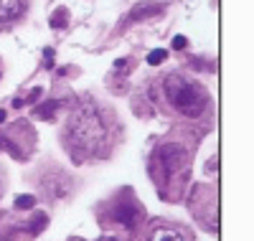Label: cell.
Returning <instances> with one entry per match:
<instances>
[{"label": "cell", "mask_w": 254, "mask_h": 241, "mask_svg": "<svg viewBox=\"0 0 254 241\" xmlns=\"http://www.w3.org/2000/svg\"><path fill=\"white\" fill-rule=\"evenodd\" d=\"M110 137H112V120L97 102H81L71 112L61 135L64 147L69 150V155L76 163L104 155Z\"/></svg>", "instance_id": "obj_1"}, {"label": "cell", "mask_w": 254, "mask_h": 241, "mask_svg": "<svg viewBox=\"0 0 254 241\" xmlns=\"http://www.w3.org/2000/svg\"><path fill=\"white\" fill-rule=\"evenodd\" d=\"M153 97L168 115L181 117L186 122L201 120L211 107L208 89L198 79L188 76L183 71H171V74H163L160 79H155Z\"/></svg>", "instance_id": "obj_2"}, {"label": "cell", "mask_w": 254, "mask_h": 241, "mask_svg": "<svg viewBox=\"0 0 254 241\" xmlns=\"http://www.w3.org/2000/svg\"><path fill=\"white\" fill-rule=\"evenodd\" d=\"M188 170H190V163H188L186 140L165 137L163 142L155 145L153 155H150V175L160 188L168 185V183H176Z\"/></svg>", "instance_id": "obj_3"}, {"label": "cell", "mask_w": 254, "mask_h": 241, "mask_svg": "<svg viewBox=\"0 0 254 241\" xmlns=\"http://www.w3.org/2000/svg\"><path fill=\"white\" fill-rule=\"evenodd\" d=\"M33 127L26 122V120H20L15 124H10L3 135H0V147L8 150L10 155L15 160H26L31 155V150H33Z\"/></svg>", "instance_id": "obj_4"}, {"label": "cell", "mask_w": 254, "mask_h": 241, "mask_svg": "<svg viewBox=\"0 0 254 241\" xmlns=\"http://www.w3.org/2000/svg\"><path fill=\"white\" fill-rule=\"evenodd\" d=\"M110 221L117 224V226H122V229H127V231L137 229V224H140V206H137V201H127L125 198V201L112 203Z\"/></svg>", "instance_id": "obj_5"}, {"label": "cell", "mask_w": 254, "mask_h": 241, "mask_svg": "<svg viewBox=\"0 0 254 241\" xmlns=\"http://www.w3.org/2000/svg\"><path fill=\"white\" fill-rule=\"evenodd\" d=\"M31 8V0H0V31L15 26Z\"/></svg>", "instance_id": "obj_6"}, {"label": "cell", "mask_w": 254, "mask_h": 241, "mask_svg": "<svg viewBox=\"0 0 254 241\" xmlns=\"http://www.w3.org/2000/svg\"><path fill=\"white\" fill-rule=\"evenodd\" d=\"M147 241H186V239L173 226H158V229H153V234H150V239H147Z\"/></svg>", "instance_id": "obj_7"}, {"label": "cell", "mask_w": 254, "mask_h": 241, "mask_svg": "<svg viewBox=\"0 0 254 241\" xmlns=\"http://www.w3.org/2000/svg\"><path fill=\"white\" fill-rule=\"evenodd\" d=\"M46 224H49V216L46 213H36L31 221H28V226H26V231H28V236H36V234H41L46 229Z\"/></svg>", "instance_id": "obj_8"}, {"label": "cell", "mask_w": 254, "mask_h": 241, "mask_svg": "<svg viewBox=\"0 0 254 241\" xmlns=\"http://www.w3.org/2000/svg\"><path fill=\"white\" fill-rule=\"evenodd\" d=\"M163 13V8L160 5H153V3H142V5H137L132 13H130V18L132 20H137V18H142V15H147V18H150V15H160Z\"/></svg>", "instance_id": "obj_9"}, {"label": "cell", "mask_w": 254, "mask_h": 241, "mask_svg": "<svg viewBox=\"0 0 254 241\" xmlns=\"http://www.w3.org/2000/svg\"><path fill=\"white\" fill-rule=\"evenodd\" d=\"M69 23V10L66 8H59L54 15H51V28H64Z\"/></svg>", "instance_id": "obj_10"}, {"label": "cell", "mask_w": 254, "mask_h": 241, "mask_svg": "<svg viewBox=\"0 0 254 241\" xmlns=\"http://www.w3.org/2000/svg\"><path fill=\"white\" fill-rule=\"evenodd\" d=\"M36 206V195H18L15 198V208L18 211H31Z\"/></svg>", "instance_id": "obj_11"}, {"label": "cell", "mask_w": 254, "mask_h": 241, "mask_svg": "<svg viewBox=\"0 0 254 241\" xmlns=\"http://www.w3.org/2000/svg\"><path fill=\"white\" fill-rule=\"evenodd\" d=\"M163 59H168V51H165V49H155V51L147 54V63H153V66H158Z\"/></svg>", "instance_id": "obj_12"}, {"label": "cell", "mask_w": 254, "mask_h": 241, "mask_svg": "<svg viewBox=\"0 0 254 241\" xmlns=\"http://www.w3.org/2000/svg\"><path fill=\"white\" fill-rule=\"evenodd\" d=\"M186 43H188V38H186V36H176V38H173V49H176V51H181V49H186Z\"/></svg>", "instance_id": "obj_13"}, {"label": "cell", "mask_w": 254, "mask_h": 241, "mask_svg": "<svg viewBox=\"0 0 254 241\" xmlns=\"http://www.w3.org/2000/svg\"><path fill=\"white\" fill-rule=\"evenodd\" d=\"M99 241H117V236H102Z\"/></svg>", "instance_id": "obj_14"}, {"label": "cell", "mask_w": 254, "mask_h": 241, "mask_svg": "<svg viewBox=\"0 0 254 241\" xmlns=\"http://www.w3.org/2000/svg\"><path fill=\"white\" fill-rule=\"evenodd\" d=\"M5 122V112H3V109H0V124H3Z\"/></svg>", "instance_id": "obj_15"}]
</instances>
